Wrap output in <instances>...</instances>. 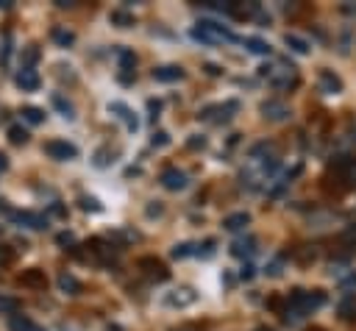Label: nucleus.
Segmentation results:
<instances>
[{
    "label": "nucleus",
    "instance_id": "33",
    "mask_svg": "<svg viewBox=\"0 0 356 331\" xmlns=\"http://www.w3.org/2000/svg\"><path fill=\"white\" fill-rule=\"evenodd\" d=\"M14 309H17L14 298H0V312H14Z\"/></svg>",
    "mask_w": 356,
    "mask_h": 331
},
{
    "label": "nucleus",
    "instance_id": "13",
    "mask_svg": "<svg viewBox=\"0 0 356 331\" xmlns=\"http://www.w3.org/2000/svg\"><path fill=\"white\" fill-rule=\"evenodd\" d=\"M195 300H197V295H195L189 286L172 289V292L164 298V303H167V306H189V303H195Z\"/></svg>",
    "mask_w": 356,
    "mask_h": 331
},
{
    "label": "nucleus",
    "instance_id": "12",
    "mask_svg": "<svg viewBox=\"0 0 356 331\" xmlns=\"http://www.w3.org/2000/svg\"><path fill=\"white\" fill-rule=\"evenodd\" d=\"M181 78H184V70L178 64H164V67L153 70V81H161V83H172V81H181Z\"/></svg>",
    "mask_w": 356,
    "mask_h": 331
},
{
    "label": "nucleus",
    "instance_id": "41",
    "mask_svg": "<svg viewBox=\"0 0 356 331\" xmlns=\"http://www.w3.org/2000/svg\"><path fill=\"white\" fill-rule=\"evenodd\" d=\"M309 331H323V328H309Z\"/></svg>",
    "mask_w": 356,
    "mask_h": 331
},
{
    "label": "nucleus",
    "instance_id": "42",
    "mask_svg": "<svg viewBox=\"0 0 356 331\" xmlns=\"http://www.w3.org/2000/svg\"><path fill=\"white\" fill-rule=\"evenodd\" d=\"M259 331H270V328H259Z\"/></svg>",
    "mask_w": 356,
    "mask_h": 331
},
{
    "label": "nucleus",
    "instance_id": "27",
    "mask_svg": "<svg viewBox=\"0 0 356 331\" xmlns=\"http://www.w3.org/2000/svg\"><path fill=\"white\" fill-rule=\"evenodd\" d=\"M8 142H11V145H25V142H28V131H25L22 125H11V128H8Z\"/></svg>",
    "mask_w": 356,
    "mask_h": 331
},
{
    "label": "nucleus",
    "instance_id": "23",
    "mask_svg": "<svg viewBox=\"0 0 356 331\" xmlns=\"http://www.w3.org/2000/svg\"><path fill=\"white\" fill-rule=\"evenodd\" d=\"M58 289H61L64 295H78V292H81V281H78L72 273H61V275H58Z\"/></svg>",
    "mask_w": 356,
    "mask_h": 331
},
{
    "label": "nucleus",
    "instance_id": "22",
    "mask_svg": "<svg viewBox=\"0 0 356 331\" xmlns=\"http://www.w3.org/2000/svg\"><path fill=\"white\" fill-rule=\"evenodd\" d=\"M253 250H256V239H253V236H248V239H236V242L231 245V253H234L236 259L253 256Z\"/></svg>",
    "mask_w": 356,
    "mask_h": 331
},
{
    "label": "nucleus",
    "instance_id": "25",
    "mask_svg": "<svg viewBox=\"0 0 356 331\" xmlns=\"http://www.w3.org/2000/svg\"><path fill=\"white\" fill-rule=\"evenodd\" d=\"M50 36H53V42H56L58 47H70V45L75 42V33H72V31H67V28H53V31H50Z\"/></svg>",
    "mask_w": 356,
    "mask_h": 331
},
{
    "label": "nucleus",
    "instance_id": "11",
    "mask_svg": "<svg viewBox=\"0 0 356 331\" xmlns=\"http://www.w3.org/2000/svg\"><path fill=\"white\" fill-rule=\"evenodd\" d=\"M14 81H17V86H19L22 92H36V89H39V72H36L33 67H22Z\"/></svg>",
    "mask_w": 356,
    "mask_h": 331
},
{
    "label": "nucleus",
    "instance_id": "20",
    "mask_svg": "<svg viewBox=\"0 0 356 331\" xmlns=\"http://www.w3.org/2000/svg\"><path fill=\"white\" fill-rule=\"evenodd\" d=\"M284 45H286L292 53H298V56H306V53L312 50V45H309L303 36H298V33H284Z\"/></svg>",
    "mask_w": 356,
    "mask_h": 331
},
{
    "label": "nucleus",
    "instance_id": "10",
    "mask_svg": "<svg viewBox=\"0 0 356 331\" xmlns=\"http://www.w3.org/2000/svg\"><path fill=\"white\" fill-rule=\"evenodd\" d=\"M11 217H14V223H19L25 228H33V231H44L47 228V217L36 214V211H14Z\"/></svg>",
    "mask_w": 356,
    "mask_h": 331
},
{
    "label": "nucleus",
    "instance_id": "31",
    "mask_svg": "<svg viewBox=\"0 0 356 331\" xmlns=\"http://www.w3.org/2000/svg\"><path fill=\"white\" fill-rule=\"evenodd\" d=\"M192 253H195L192 245H175V248H172V256H175V259H184V256H192Z\"/></svg>",
    "mask_w": 356,
    "mask_h": 331
},
{
    "label": "nucleus",
    "instance_id": "6",
    "mask_svg": "<svg viewBox=\"0 0 356 331\" xmlns=\"http://www.w3.org/2000/svg\"><path fill=\"white\" fill-rule=\"evenodd\" d=\"M136 264H139V270H142L147 278H153V281H167V275H170L167 264H164L161 259H156V256H142Z\"/></svg>",
    "mask_w": 356,
    "mask_h": 331
},
{
    "label": "nucleus",
    "instance_id": "38",
    "mask_svg": "<svg viewBox=\"0 0 356 331\" xmlns=\"http://www.w3.org/2000/svg\"><path fill=\"white\" fill-rule=\"evenodd\" d=\"M6 170H8V159L0 153V172H6Z\"/></svg>",
    "mask_w": 356,
    "mask_h": 331
},
{
    "label": "nucleus",
    "instance_id": "15",
    "mask_svg": "<svg viewBox=\"0 0 356 331\" xmlns=\"http://www.w3.org/2000/svg\"><path fill=\"white\" fill-rule=\"evenodd\" d=\"M50 103H53V108H56V111H58V114H61L67 122H72V120H75V106H72V103H70L64 95L53 92V95H50Z\"/></svg>",
    "mask_w": 356,
    "mask_h": 331
},
{
    "label": "nucleus",
    "instance_id": "39",
    "mask_svg": "<svg viewBox=\"0 0 356 331\" xmlns=\"http://www.w3.org/2000/svg\"><path fill=\"white\" fill-rule=\"evenodd\" d=\"M250 275H253V267H250V264H248V267H242V278H250Z\"/></svg>",
    "mask_w": 356,
    "mask_h": 331
},
{
    "label": "nucleus",
    "instance_id": "19",
    "mask_svg": "<svg viewBox=\"0 0 356 331\" xmlns=\"http://www.w3.org/2000/svg\"><path fill=\"white\" fill-rule=\"evenodd\" d=\"M19 284H22V286H36V289H44L47 278H44V273H42V270L31 267V270H25V273L19 275Z\"/></svg>",
    "mask_w": 356,
    "mask_h": 331
},
{
    "label": "nucleus",
    "instance_id": "8",
    "mask_svg": "<svg viewBox=\"0 0 356 331\" xmlns=\"http://www.w3.org/2000/svg\"><path fill=\"white\" fill-rule=\"evenodd\" d=\"M259 108H261V117L270 120V122H284V120H289V108H286V103H281V100H264Z\"/></svg>",
    "mask_w": 356,
    "mask_h": 331
},
{
    "label": "nucleus",
    "instance_id": "2",
    "mask_svg": "<svg viewBox=\"0 0 356 331\" xmlns=\"http://www.w3.org/2000/svg\"><path fill=\"white\" fill-rule=\"evenodd\" d=\"M192 39L195 42H203V45H231V42H239L236 39V33L228 28V25H222V22H217V19H200L195 28H192Z\"/></svg>",
    "mask_w": 356,
    "mask_h": 331
},
{
    "label": "nucleus",
    "instance_id": "35",
    "mask_svg": "<svg viewBox=\"0 0 356 331\" xmlns=\"http://www.w3.org/2000/svg\"><path fill=\"white\" fill-rule=\"evenodd\" d=\"M58 8H70V6H75V0H53Z\"/></svg>",
    "mask_w": 356,
    "mask_h": 331
},
{
    "label": "nucleus",
    "instance_id": "28",
    "mask_svg": "<svg viewBox=\"0 0 356 331\" xmlns=\"http://www.w3.org/2000/svg\"><path fill=\"white\" fill-rule=\"evenodd\" d=\"M345 245H353L356 248V225H348L345 231H342V236H339Z\"/></svg>",
    "mask_w": 356,
    "mask_h": 331
},
{
    "label": "nucleus",
    "instance_id": "34",
    "mask_svg": "<svg viewBox=\"0 0 356 331\" xmlns=\"http://www.w3.org/2000/svg\"><path fill=\"white\" fill-rule=\"evenodd\" d=\"M83 209H92V211H100V203L95 197H83Z\"/></svg>",
    "mask_w": 356,
    "mask_h": 331
},
{
    "label": "nucleus",
    "instance_id": "1",
    "mask_svg": "<svg viewBox=\"0 0 356 331\" xmlns=\"http://www.w3.org/2000/svg\"><path fill=\"white\" fill-rule=\"evenodd\" d=\"M325 303V292H320V289H295V292H289V298H286V309H284V320L286 323H298L300 317H306V314H312L314 309H320Z\"/></svg>",
    "mask_w": 356,
    "mask_h": 331
},
{
    "label": "nucleus",
    "instance_id": "24",
    "mask_svg": "<svg viewBox=\"0 0 356 331\" xmlns=\"http://www.w3.org/2000/svg\"><path fill=\"white\" fill-rule=\"evenodd\" d=\"M108 19H111L117 28H131V25H134V14H128L125 8H114V11L108 14Z\"/></svg>",
    "mask_w": 356,
    "mask_h": 331
},
{
    "label": "nucleus",
    "instance_id": "29",
    "mask_svg": "<svg viewBox=\"0 0 356 331\" xmlns=\"http://www.w3.org/2000/svg\"><path fill=\"white\" fill-rule=\"evenodd\" d=\"M14 261V250L8 248V245H0V267H6V264H11Z\"/></svg>",
    "mask_w": 356,
    "mask_h": 331
},
{
    "label": "nucleus",
    "instance_id": "7",
    "mask_svg": "<svg viewBox=\"0 0 356 331\" xmlns=\"http://www.w3.org/2000/svg\"><path fill=\"white\" fill-rule=\"evenodd\" d=\"M159 181H161V186H164V189H170V192L186 189V184H189L186 172H184V170H178V167H167V170L159 175Z\"/></svg>",
    "mask_w": 356,
    "mask_h": 331
},
{
    "label": "nucleus",
    "instance_id": "30",
    "mask_svg": "<svg viewBox=\"0 0 356 331\" xmlns=\"http://www.w3.org/2000/svg\"><path fill=\"white\" fill-rule=\"evenodd\" d=\"M39 58V50H36V45H28V50H25V61H22V67H31L33 61Z\"/></svg>",
    "mask_w": 356,
    "mask_h": 331
},
{
    "label": "nucleus",
    "instance_id": "18",
    "mask_svg": "<svg viewBox=\"0 0 356 331\" xmlns=\"http://www.w3.org/2000/svg\"><path fill=\"white\" fill-rule=\"evenodd\" d=\"M108 111H117V117L128 125V131H136V128H139V120H136V114H134L128 106H122V103H108Z\"/></svg>",
    "mask_w": 356,
    "mask_h": 331
},
{
    "label": "nucleus",
    "instance_id": "21",
    "mask_svg": "<svg viewBox=\"0 0 356 331\" xmlns=\"http://www.w3.org/2000/svg\"><path fill=\"white\" fill-rule=\"evenodd\" d=\"M248 223H250V214H248V211H234V214H228V217L222 220V228H225V231H242Z\"/></svg>",
    "mask_w": 356,
    "mask_h": 331
},
{
    "label": "nucleus",
    "instance_id": "3",
    "mask_svg": "<svg viewBox=\"0 0 356 331\" xmlns=\"http://www.w3.org/2000/svg\"><path fill=\"white\" fill-rule=\"evenodd\" d=\"M264 78H267V83L273 86V89H278V92H289V89H295L298 86V70L289 64H273V67H261L259 70Z\"/></svg>",
    "mask_w": 356,
    "mask_h": 331
},
{
    "label": "nucleus",
    "instance_id": "36",
    "mask_svg": "<svg viewBox=\"0 0 356 331\" xmlns=\"http://www.w3.org/2000/svg\"><path fill=\"white\" fill-rule=\"evenodd\" d=\"M203 145H206V139H203V136H200V139H197V136H195V139H189V147H203Z\"/></svg>",
    "mask_w": 356,
    "mask_h": 331
},
{
    "label": "nucleus",
    "instance_id": "16",
    "mask_svg": "<svg viewBox=\"0 0 356 331\" xmlns=\"http://www.w3.org/2000/svg\"><path fill=\"white\" fill-rule=\"evenodd\" d=\"M242 42V47L248 50V53H253V56H270L273 53V47L264 42V39H259V36H245V39H239Z\"/></svg>",
    "mask_w": 356,
    "mask_h": 331
},
{
    "label": "nucleus",
    "instance_id": "37",
    "mask_svg": "<svg viewBox=\"0 0 356 331\" xmlns=\"http://www.w3.org/2000/svg\"><path fill=\"white\" fill-rule=\"evenodd\" d=\"M58 242H61V245H67V242H72V234H58Z\"/></svg>",
    "mask_w": 356,
    "mask_h": 331
},
{
    "label": "nucleus",
    "instance_id": "5",
    "mask_svg": "<svg viewBox=\"0 0 356 331\" xmlns=\"http://www.w3.org/2000/svg\"><path fill=\"white\" fill-rule=\"evenodd\" d=\"M44 153L56 161H70V159L78 156V147L67 139H50V142H44Z\"/></svg>",
    "mask_w": 356,
    "mask_h": 331
},
{
    "label": "nucleus",
    "instance_id": "17",
    "mask_svg": "<svg viewBox=\"0 0 356 331\" xmlns=\"http://www.w3.org/2000/svg\"><path fill=\"white\" fill-rule=\"evenodd\" d=\"M8 331H44L25 314H8Z\"/></svg>",
    "mask_w": 356,
    "mask_h": 331
},
{
    "label": "nucleus",
    "instance_id": "40",
    "mask_svg": "<svg viewBox=\"0 0 356 331\" xmlns=\"http://www.w3.org/2000/svg\"><path fill=\"white\" fill-rule=\"evenodd\" d=\"M11 3L14 0H0V8H11Z\"/></svg>",
    "mask_w": 356,
    "mask_h": 331
},
{
    "label": "nucleus",
    "instance_id": "26",
    "mask_svg": "<svg viewBox=\"0 0 356 331\" xmlns=\"http://www.w3.org/2000/svg\"><path fill=\"white\" fill-rule=\"evenodd\" d=\"M19 114H22V120H25V122H31V125L44 122V111H42V108H36V106H25Z\"/></svg>",
    "mask_w": 356,
    "mask_h": 331
},
{
    "label": "nucleus",
    "instance_id": "14",
    "mask_svg": "<svg viewBox=\"0 0 356 331\" xmlns=\"http://www.w3.org/2000/svg\"><path fill=\"white\" fill-rule=\"evenodd\" d=\"M114 56H117V64H120V70H122V81H128V75H131L134 67H136V56H134L128 47H117Z\"/></svg>",
    "mask_w": 356,
    "mask_h": 331
},
{
    "label": "nucleus",
    "instance_id": "9",
    "mask_svg": "<svg viewBox=\"0 0 356 331\" xmlns=\"http://www.w3.org/2000/svg\"><path fill=\"white\" fill-rule=\"evenodd\" d=\"M317 86H320L323 95H339V92H342V78L334 75L331 70H320V75H317Z\"/></svg>",
    "mask_w": 356,
    "mask_h": 331
},
{
    "label": "nucleus",
    "instance_id": "32",
    "mask_svg": "<svg viewBox=\"0 0 356 331\" xmlns=\"http://www.w3.org/2000/svg\"><path fill=\"white\" fill-rule=\"evenodd\" d=\"M150 142H153V147H164V145H167V142H170V136H167V134H164V131H156V134H153V139H150Z\"/></svg>",
    "mask_w": 356,
    "mask_h": 331
},
{
    "label": "nucleus",
    "instance_id": "4",
    "mask_svg": "<svg viewBox=\"0 0 356 331\" xmlns=\"http://www.w3.org/2000/svg\"><path fill=\"white\" fill-rule=\"evenodd\" d=\"M337 178L339 189H356V159L350 156H339L328 164V178Z\"/></svg>",
    "mask_w": 356,
    "mask_h": 331
}]
</instances>
